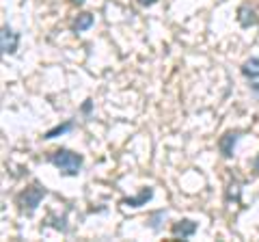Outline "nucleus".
I'll return each mask as SVG.
<instances>
[{
	"label": "nucleus",
	"instance_id": "nucleus-11",
	"mask_svg": "<svg viewBox=\"0 0 259 242\" xmlns=\"http://www.w3.org/2000/svg\"><path fill=\"white\" fill-rule=\"evenodd\" d=\"M91 110H93V102H91V100H87V102L82 104V112H84V115H89Z\"/></svg>",
	"mask_w": 259,
	"mask_h": 242
},
{
	"label": "nucleus",
	"instance_id": "nucleus-4",
	"mask_svg": "<svg viewBox=\"0 0 259 242\" xmlns=\"http://www.w3.org/2000/svg\"><path fill=\"white\" fill-rule=\"evenodd\" d=\"M20 46V33H15L13 28L3 26V33H0V48H3V54H15Z\"/></svg>",
	"mask_w": 259,
	"mask_h": 242
},
{
	"label": "nucleus",
	"instance_id": "nucleus-5",
	"mask_svg": "<svg viewBox=\"0 0 259 242\" xmlns=\"http://www.w3.org/2000/svg\"><path fill=\"white\" fill-rule=\"evenodd\" d=\"M197 229H199V225H197V223L190 221V219H184V221L173 223L171 233H173V238H182V240H186V238L194 236V233H197Z\"/></svg>",
	"mask_w": 259,
	"mask_h": 242
},
{
	"label": "nucleus",
	"instance_id": "nucleus-8",
	"mask_svg": "<svg viewBox=\"0 0 259 242\" xmlns=\"http://www.w3.org/2000/svg\"><path fill=\"white\" fill-rule=\"evenodd\" d=\"M153 197V188H143L141 190V195L139 197H134V199H123V201H121V204H123V206H130V208H141V206H145V204H147V201Z\"/></svg>",
	"mask_w": 259,
	"mask_h": 242
},
{
	"label": "nucleus",
	"instance_id": "nucleus-7",
	"mask_svg": "<svg viewBox=\"0 0 259 242\" xmlns=\"http://www.w3.org/2000/svg\"><path fill=\"white\" fill-rule=\"evenodd\" d=\"M238 22H240V26L250 28V26H255V24H257V15H255V11L250 9V7L242 5L238 9Z\"/></svg>",
	"mask_w": 259,
	"mask_h": 242
},
{
	"label": "nucleus",
	"instance_id": "nucleus-9",
	"mask_svg": "<svg viewBox=\"0 0 259 242\" xmlns=\"http://www.w3.org/2000/svg\"><path fill=\"white\" fill-rule=\"evenodd\" d=\"M69 130H74V121H65V124H59V126H54L52 130H48L46 134H44V139L46 141H52V139H56V136H63V134H67Z\"/></svg>",
	"mask_w": 259,
	"mask_h": 242
},
{
	"label": "nucleus",
	"instance_id": "nucleus-2",
	"mask_svg": "<svg viewBox=\"0 0 259 242\" xmlns=\"http://www.w3.org/2000/svg\"><path fill=\"white\" fill-rule=\"evenodd\" d=\"M44 197H46V188L41 186V184H32L30 188L22 190L15 201H18V208H20L22 214L32 216L35 214V210L39 208V204L44 201Z\"/></svg>",
	"mask_w": 259,
	"mask_h": 242
},
{
	"label": "nucleus",
	"instance_id": "nucleus-12",
	"mask_svg": "<svg viewBox=\"0 0 259 242\" xmlns=\"http://www.w3.org/2000/svg\"><path fill=\"white\" fill-rule=\"evenodd\" d=\"M136 3H139L141 7H151V5H156L158 0H136Z\"/></svg>",
	"mask_w": 259,
	"mask_h": 242
},
{
	"label": "nucleus",
	"instance_id": "nucleus-1",
	"mask_svg": "<svg viewBox=\"0 0 259 242\" xmlns=\"http://www.w3.org/2000/svg\"><path fill=\"white\" fill-rule=\"evenodd\" d=\"M48 160L65 175H78L80 169H82V163H84L82 156L76 154V151H71V149H56L48 156Z\"/></svg>",
	"mask_w": 259,
	"mask_h": 242
},
{
	"label": "nucleus",
	"instance_id": "nucleus-13",
	"mask_svg": "<svg viewBox=\"0 0 259 242\" xmlns=\"http://www.w3.org/2000/svg\"><path fill=\"white\" fill-rule=\"evenodd\" d=\"M253 169H255V173H259V154H257V158L253 160Z\"/></svg>",
	"mask_w": 259,
	"mask_h": 242
},
{
	"label": "nucleus",
	"instance_id": "nucleus-3",
	"mask_svg": "<svg viewBox=\"0 0 259 242\" xmlns=\"http://www.w3.org/2000/svg\"><path fill=\"white\" fill-rule=\"evenodd\" d=\"M242 76H244L248 83H250V89L259 95V59L257 56H250V59H246L244 63H242Z\"/></svg>",
	"mask_w": 259,
	"mask_h": 242
},
{
	"label": "nucleus",
	"instance_id": "nucleus-6",
	"mask_svg": "<svg viewBox=\"0 0 259 242\" xmlns=\"http://www.w3.org/2000/svg\"><path fill=\"white\" fill-rule=\"evenodd\" d=\"M240 139V132H227L221 136V141H218V149H221L223 158H231L233 156V149H236V143Z\"/></svg>",
	"mask_w": 259,
	"mask_h": 242
},
{
	"label": "nucleus",
	"instance_id": "nucleus-10",
	"mask_svg": "<svg viewBox=\"0 0 259 242\" xmlns=\"http://www.w3.org/2000/svg\"><path fill=\"white\" fill-rule=\"evenodd\" d=\"M93 22L95 20H93L91 13H80L78 18L74 20V26H71V28H74V33H84V30H89L93 26Z\"/></svg>",
	"mask_w": 259,
	"mask_h": 242
},
{
	"label": "nucleus",
	"instance_id": "nucleus-14",
	"mask_svg": "<svg viewBox=\"0 0 259 242\" xmlns=\"http://www.w3.org/2000/svg\"><path fill=\"white\" fill-rule=\"evenodd\" d=\"M71 3H74V5H82L84 0H71Z\"/></svg>",
	"mask_w": 259,
	"mask_h": 242
}]
</instances>
